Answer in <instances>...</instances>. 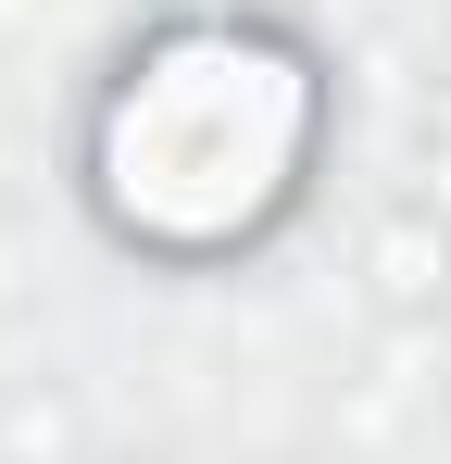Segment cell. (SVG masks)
<instances>
[{
    "label": "cell",
    "mask_w": 451,
    "mask_h": 464,
    "mask_svg": "<svg viewBox=\"0 0 451 464\" xmlns=\"http://www.w3.org/2000/svg\"><path fill=\"white\" fill-rule=\"evenodd\" d=\"M326 88L264 13H163L88 101V214L150 264H226L313 176Z\"/></svg>",
    "instance_id": "cell-1"
},
{
    "label": "cell",
    "mask_w": 451,
    "mask_h": 464,
    "mask_svg": "<svg viewBox=\"0 0 451 464\" xmlns=\"http://www.w3.org/2000/svg\"><path fill=\"white\" fill-rule=\"evenodd\" d=\"M364 276H376L389 314H439L451 302V227H439V201H427V214H389L376 251H364Z\"/></svg>",
    "instance_id": "cell-2"
},
{
    "label": "cell",
    "mask_w": 451,
    "mask_h": 464,
    "mask_svg": "<svg viewBox=\"0 0 451 464\" xmlns=\"http://www.w3.org/2000/svg\"><path fill=\"white\" fill-rule=\"evenodd\" d=\"M0 464H88L75 389H13V401H0Z\"/></svg>",
    "instance_id": "cell-3"
}]
</instances>
